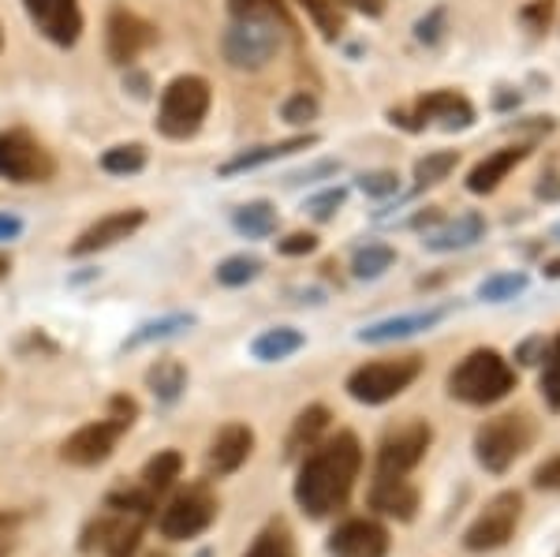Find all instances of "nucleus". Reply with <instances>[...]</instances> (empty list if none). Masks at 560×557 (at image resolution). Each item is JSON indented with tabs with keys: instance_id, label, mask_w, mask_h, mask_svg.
<instances>
[{
	"instance_id": "nucleus-5",
	"label": "nucleus",
	"mask_w": 560,
	"mask_h": 557,
	"mask_svg": "<svg viewBox=\"0 0 560 557\" xmlns=\"http://www.w3.org/2000/svg\"><path fill=\"white\" fill-rule=\"evenodd\" d=\"M210 83L202 76H179L173 83L165 86L161 94V105H158V131L165 139H191V135L202 131L206 124V113H210Z\"/></svg>"
},
{
	"instance_id": "nucleus-43",
	"label": "nucleus",
	"mask_w": 560,
	"mask_h": 557,
	"mask_svg": "<svg viewBox=\"0 0 560 557\" xmlns=\"http://www.w3.org/2000/svg\"><path fill=\"white\" fill-rule=\"evenodd\" d=\"M318 247V236L314 232H292V236H284L277 244L280 255H288V258H295V255H311V251Z\"/></svg>"
},
{
	"instance_id": "nucleus-31",
	"label": "nucleus",
	"mask_w": 560,
	"mask_h": 557,
	"mask_svg": "<svg viewBox=\"0 0 560 557\" xmlns=\"http://www.w3.org/2000/svg\"><path fill=\"white\" fill-rule=\"evenodd\" d=\"M396 263V251L388 244H366L363 251H355V258H351V274L359 277V281H374V277H382L385 269H393Z\"/></svg>"
},
{
	"instance_id": "nucleus-16",
	"label": "nucleus",
	"mask_w": 560,
	"mask_h": 557,
	"mask_svg": "<svg viewBox=\"0 0 560 557\" xmlns=\"http://www.w3.org/2000/svg\"><path fill=\"white\" fill-rule=\"evenodd\" d=\"M255 453V430L247 423H229L217 430V438L210 442V453H206V472L224 479V475H236L243 464Z\"/></svg>"
},
{
	"instance_id": "nucleus-44",
	"label": "nucleus",
	"mask_w": 560,
	"mask_h": 557,
	"mask_svg": "<svg viewBox=\"0 0 560 557\" xmlns=\"http://www.w3.org/2000/svg\"><path fill=\"white\" fill-rule=\"evenodd\" d=\"M535 487L538 490H560V453L549 456L546 464H538L535 468Z\"/></svg>"
},
{
	"instance_id": "nucleus-8",
	"label": "nucleus",
	"mask_w": 560,
	"mask_h": 557,
	"mask_svg": "<svg viewBox=\"0 0 560 557\" xmlns=\"http://www.w3.org/2000/svg\"><path fill=\"white\" fill-rule=\"evenodd\" d=\"M284 31H292V26L269 20H232V26L224 31V60L240 71L266 68L277 57Z\"/></svg>"
},
{
	"instance_id": "nucleus-10",
	"label": "nucleus",
	"mask_w": 560,
	"mask_h": 557,
	"mask_svg": "<svg viewBox=\"0 0 560 557\" xmlns=\"http://www.w3.org/2000/svg\"><path fill=\"white\" fill-rule=\"evenodd\" d=\"M52 173H57V161L31 131H0V179H8V184H45V179H52Z\"/></svg>"
},
{
	"instance_id": "nucleus-48",
	"label": "nucleus",
	"mask_w": 560,
	"mask_h": 557,
	"mask_svg": "<svg viewBox=\"0 0 560 557\" xmlns=\"http://www.w3.org/2000/svg\"><path fill=\"white\" fill-rule=\"evenodd\" d=\"M340 4L355 8V12H363V15H382L385 12V0H340Z\"/></svg>"
},
{
	"instance_id": "nucleus-2",
	"label": "nucleus",
	"mask_w": 560,
	"mask_h": 557,
	"mask_svg": "<svg viewBox=\"0 0 560 557\" xmlns=\"http://www.w3.org/2000/svg\"><path fill=\"white\" fill-rule=\"evenodd\" d=\"M153 494L142 487L113 490L105 498V513L90 520L83 532V550L102 557H135L142 543V527L153 513Z\"/></svg>"
},
{
	"instance_id": "nucleus-17",
	"label": "nucleus",
	"mask_w": 560,
	"mask_h": 557,
	"mask_svg": "<svg viewBox=\"0 0 560 557\" xmlns=\"http://www.w3.org/2000/svg\"><path fill=\"white\" fill-rule=\"evenodd\" d=\"M147 224V213L142 210H116V213H105V218H97L83 236L71 244V255L75 258H86V255H97V251L105 247H116L120 240L135 236V232Z\"/></svg>"
},
{
	"instance_id": "nucleus-53",
	"label": "nucleus",
	"mask_w": 560,
	"mask_h": 557,
	"mask_svg": "<svg viewBox=\"0 0 560 557\" xmlns=\"http://www.w3.org/2000/svg\"><path fill=\"white\" fill-rule=\"evenodd\" d=\"M150 557H165V554H150Z\"/></svg>"
},
{
	"instance_id": "nucleus-9",
	"label": "nucleus",
	"mask_w": 560,
	"mask_h": 557,
	"mask_svg": "<svg viewBox=\"0 0 560 557\" xmlns=\"http://www.w3.org/2000/svg\"><path fill=\"white\" fill-rule=\"evenodd\" d=\"M388 116L404 131H427L430 124H438L441 131H467L475 124V105L456 90H433L408 109H393Z\"/></svg>"
},
{
	"instance_id": "nucleus-7",
	"label": "nucleus",
	"mask_w": 560,
	"mask_h": 557,
	"mask_svg": "<svg viewBox=\"0 0 560 557\" xmlns=\"http://www.w3.org/2000/svg\"><path fill=\"white\" fill-rule=\"evenodd\" d=\"M422 374V356H396V359H374L348 374V397L359 404H385L411 390Z\"/></svg>"
},
{
	"instance_id": "nucleus-19",
	"label": "nucleus",
	"mask_w": 560,
	"mask_h": 557,
	"mask_svg": "<svg viewBox=\"0 0 560 557\" xmlns=\"http://www.w3.org/2000/svg\"><path fill=\"white\" fill-rule=\"evenodd\" d=\"M370 506L385 517L411 520L419 509V490L411 487L408 475H377L374 487H370Z\"/></svg>"
},
{
	"instance_id": "nucleus-22",
	"label": "nucleus",
	"mask_w": 560,
	"mask_h": 557,
	"mask_svg": "<svg viewBox=\"0 0 560 557\" xmlns=\"http://www.w3.org/2000/svg\"><path fill=\"white\" fill-rule=\"evenodd\" d=\"M523 158H527V147H504V150H497V154L482 158L471 173H467V192H475V195L497 192L501 179H509V173L520 165Z\"/></svg>"
},
{
	"instance_id": "nucleus-33",
	"label": "nucleus",
	"mask_w": 560,
	"mask_h": 557,
	"mask_svg": "<svg viewBox=\"0 0 560 557\" xmlns=\"http://www.w3.org/2000/svg\"><path fill=\"white\" fill-rule=\"evenodd\" d=\"M459 165V154L456 150H433V154L415 161V184L419 187H433L441 179H448V173Z\"/></svg>"
},
{
	"instance_id": "nucleus-51",
	"label": "nucleus",
	"mask_w": 560,
	"mask_h": 557,
	"mask_svg": "<svg viewBox=\"0 0 560 557\" xmlns=\"http://www.w3.org/2000/svg\"><path fill=\"white\" fill-rule=\"evenodd\" d=\"M198 557H213V550H198Z\"/></svg>"
},
{
	"instance_id": "nucleus-1",
	"label": "nucleus",
	"mask_w": 560,
	"mask_h": 557,
	"mask_svg": "<svg viewBox=\"0 0 560 557\" xmlns=\"http://www.w3.org/2000/svg\"><path fill=\"white\" fill-rule=\"evenodd\" d=\"M359 468H363V445H359V438L351 430H340L337 438L311 445L306 461L300 464V479H295L300 509L314 520L345 509L351 490H355Z\"/></svg>"
},
{
	"instance_id": "nucleus-45",
	"label": "nucleus",
	"mask_w": 560,
	"mask_h": 557,
	"mask_svg": "<svg viewBox=\"0 0 560 557\" xmlns=\"http://www.w3.org/2000/svg\"><path fill=\"white\" fill-rule=\"evenodd\" d=\"M441 31H445V12L438 8V12H430L427 20H419V26H415V38L433 45V42L441 38Z\"/></svg>"
},
{
	"instance_id": "nucleus-20",
	"label": "nucleus",
	"mask_w": 560,
	"mask_h": 557,
	"mask_svg": "<svg viewBox=\"0 0 560 557\" xmlns=\"http://www.w3.org/2000/svg\"><path fill=\"white\" fill-rule=\"evenodd\" d=\"M441 318H445V307L400 314V318H385V322H374V326L359 329V340H363V345H388V340H404V337L422 334V329H433Z\"/></svg>"
},
{
	"instance_id": "nucleus-28",
	"label": "nucleus",
	"mask_w": 560,
	"mask_h": 557,
	"mask_svg": "<svg viewBox=\"0 0 560 557\" xmlns=\"http://www.w3.org/2000/svg\"><path fill=\"white\" fill-rule=\"evenodd\" d=\"M232 224H236L240 236L247 240H266L277 232V210L269 202H247L232 213Z\"/></svg>"
},
{
	"instance_id": "nucleus-18",
	"label": "nucleus",
	"mask_w": 560,
	"mask_h": 557,
	"mask_svg": "<svg viewBox=\"0 0 560 557\" xmlns=\"http://www.w3.org/2000/svg\"><path fill=\"white\" fill-rule=\"evenodd\" d=\"M388 554V532L377 520L355 517L345 520L329 535V557H385Z\"/></svg>"
},
{
	"instance_id": "nucleus-12",
	"label": "nucleus",
	"mask_w": 560,
	"mask_h": 557,
	"mask_svg": "<svg viewBox=\"0 0 560 557\" xmlns=\"http://www.w3.org/2000/svg\"><path fill=\"white\" fill-rule=\"evenodd\" d=\"M217 520V498L198 483V487H187L184 494H176L165 509H161L158 532L168 538V543H184V538L202 535Z\"/></svg>"
},
{
	"instance_id": "nucleus-15",
	"label": "nucleus",
	"mask_w": 560,
	"mask_h": 557,
	"mask_svg": "<svg viewBox=\"0 0 560 557\" xmlns=\"http://www.w3.org/2000/svg\"><path fill=\"white\" fill-rule=\"evenodd\" d=\"M31 23L38 26V34H45L52 45L71 49L83 34V8L79 0H23Z\"/></svg>"
},
{
	"instance_id": "nucleus-13",
	"label": "nucleus",
	"mask_w": 560,
	"mask_h": 557,
	"mask_svg": "<svg viewBox=\"0 0 560 557\" xmlns=\"http://www.w3.org/2000/svg\"><path fill=\"white\" fill-rule=\"evenodd\" d=\"M433 442V430L422 419H411V423L388 430L377 445V475H408L422 464L427 449Z\"/></svg>"
},
{
	"instance_id": "nucleus-42",
	"label": "nucleus",
	"mask_w": 560,
	"mask_h": 557,
	"mask_svg": "<svg viewBox=\"0 0 560 557\" xmlns=\"http://www.w3.org/2000/svg\"><path fill=\"white\" fill-rule=\"evenodd\" d=\"M20 527H23L20 513H0V557H12L15 543H20Z\"/></svg>"
},
{
	"instance_id": "nucleus-52",
	"label": "nucleus",
	"mask_w": 560,
	"mask_h": 557,
	"mask_svg": "<svg viewBox=\"0 0 560 557\" xmlns=\"http://www.w3.org/2000/svg\"><path fill=\"white\" fill-rule=\"evenodd\" d=\"M0 49H4V31H0Z\"/></svg>"
},
{
	"instance_id": "nucleus-37",
	"label": "nucleus",
	"mask_w": 560,
	"mask_h": 557,
	"mask_svg": "<svg viewBox=\"0 0 560 557\" xmlns=\"http://www.w3.org/2000/svg\"><path fill=\"white\" fill-rule=\"evenodd\" d=\"M523 289H527V274H493L478 285V300L504 303V300H516Z\"/></svg>"
},
{
	"instance_id": "nucleus-39",
	"label": "nucleus",
	"mask_w": 560,
	"mask_h": 557,
	"mask_svg": "<svg viewBox=\"0 0 560 557\" xmlns=\"http://www.w3.org/2000/svg\"><path fill=\"white\" fill-rule=\"evenodd\" d=\"M280 116H284V124H311L318 116V97L300 90V94H292L280 105Z\"/></svg>"
},
{
	"instance_id": "nucleus-30",
	"label": "nucleus",
	"mask_w": 560,
	"mask_h": 557,
	"mask_svg": "<svg viewBox=\"0 0 560 557\" xmlns=\"http://www.w3.org/2000/svg\"><path fill=\"white\" fill-rule=\"evenodd\" d=\"M195 318L191 314H165V318L158 322H147V326H139L135 334L128 337V348H142L150 345V340H168V337H179L184 329H191Z\"/></svg>"
},
{
	"instance_id": "nucleus-11",
	"label": "nucleus",
	"mask_w": 560,
	"mask_h": 557,
	"mask_svg": "<svg viewBox=\"0 0 560 557\" xmlns=\"http://www.w3.org/2000/svg\"><path fill=\"white\" fill-rule=\"evenodd\" d=\"M523 520V494L516 490H504L497 494L490 506L475 517V524L464 532V546L471 554H490V550H501V546L512 543Z\"/></svg>"
},
{
	"instance_id": "nucleus-21",
	"label": "nucleus",
	"mask_w": 560,
	"mask_h": 557,
	"mask_svg": "<svg viewBox=\"0 0 560 557\" xmlns=\"http://www.w3.org/2000/svg\"><path fill=\"white\" fill-rule=\"evenodd\" d=\"M486 236V218L482 213H459L456 221H445L441 229L427 232V251H438V255H445V251H464L478 244V240Z\"/></svg>"
},
{
	"instance_id": "nucleus-40",
	"label": "nucleus",
	"mask_w": 560,
	"mask_h": 557,
	"mask_svg": "<svg viewBox=\"0 0 560 557\" xmlns=\"http://www.w3.org/2000/svg\"><path fill=\"white\" fill-rule=\"evenodd\" d=\"M345 206V187H329V192H322V195H314L311 202H306V210H311V218L314 221H329L332 213Z\"/></svg>"
},
{
	"instance_id": "nucleus-41",
	"label": "nucleus",
	"mask_w": 560,
	"mask_h": 557,
	"mask_svg": "<svg viewBox=\"0 0 560 557\" xmlns=\"http://www.w3.org/2000/svg\"><path fill=\"white\" fill-rule=\"evenodd\" d=\"M359 187H363L366 195H374V199H388V195H396V173H388V169L363 173L359 176Z\"/></svg>"
},
{
	"instance_id": "nucleus-26",
	"label": "nucleus",
	"mask_w": 560,
	"mask_h": 557,
	"mask_svg": "<svg viewBox=\"0 0 560 557\" xmlns=\"http://www.w3.org/2000/svg\"><path fill=\"white\" fill-rule=\"evenodd\" d=\"M325 430H329V408H325V404H311V408H303L292 423V434H288V456L318 445Z\"/></svg>"
},
{
	"instance_id": "nucleus-14",
	"label": "nucleus",
	"mask_w": 560,
	"mask_h": 557,
	"mask_svg": "<svg viewBox=\"0 0 560 557\" xmlns=\"http://www.w3.org/2000/svg\"><path fill=\"white\" fill-rule=\"evenodd\" d=\"M158 42V26L131 8H113L105 23V53L113 65H131Z\"/></svg>"
},
{
	"instance_id": "nucleus-23",
	"label": "nucleus",
	"mask_w": 560,
	"mask_h": 557,
	"mask_svg": "<svg viewBox=\"0 0 560 557\" xmlns=\"http://www.w3.org/2000/svg\"><path fill=\"white\" fill-rule=\"evenodd\" d=\"M318 142V135H295V139H284L277 142V147H255V150H243V154L229 158L221 165V176H240V173H250V169L258 165H269V161H280L288 154H295V150H306Z\"/></svg>"
},
{
	"instance_id": "nucleus-46",
	"label": "nucleus",
	"mask_w": 560,
	"mask_h": 557,
	"mask_svg": "<svg viewBox=\"0 0 560 557\" xmlns=\"http://www.w3.org/2000/svg\"><path fill=\"white\" fill-rule=\"evenodd\" d=\"M549 15H553V0H535L530 8H523V20L535 26V31H541V26L549 23Z\"/></svg>"
},
{
	"instance_id": "nucleus-6",
	"label": "nucleus",
	"mask_w": 560,
	"mask_h": 557,
	"mask_svg": "<svg viewBox=\"0 0 560 557\" xmlns=\"http://www.w3.org/2000/svg\"><path fill=\"white\" fill-rule=\"evenodd\" d=\"M530 442H535L530 419L523 416V411H504V416L486 419V423L475 430V461L482 464L486 472L504 475L523 453H527Z\"/></svg>"
},
{
	"instance_id": "nucleus-32",
	"label": "nucleus",
	"mask_w": 560,
	"mask_h": 557,
	"mask_svg": "<svg viewBox=\"0 0 560 557\" xmlns=\"http://www.w3.org/2000/svg\"><path fill=\"white\" fill-rule=\"evenodd\" d=\"M102 169L108 176H135L147 169V147L139 142H124V147H113L102 154Z\"/></svg>"
},
{
	"instance_id": "nucleus-50",
	"label": "nucleus",
	"mask_w": 560,
	"mask_h": 557,
	"mask_svg": "<svg viewBox=\"0 0 560 557\" xmlns=\"http://www.w3.org/2000/svg\"><path fill=\"white\" fill-rule=\"evenodd\" d=\"M546 277H553V281H557V277H560V258H553V263H546Z\"/></svg>"
},
{
	"instance_id": "nucleus-36",
	"label": "nucleus",
	"mask_w": 560,
	"mask_h": 557,
	"mask_svg": "<svg viewBox=\"0 0 560 557\" xmlns=\"http://www.w3.org/2000/svg\"><path fill=\"white\" fill-rule=\"evenodd\" d=\"M243 557H295V543H292V532H288L284 524H269L266 532H261L255 543H250V550Z\"/></svg>"
},
{
	"instance_id": "nucleus-29",
	"label": "nucleus",
	"mask_w": 560,
	"mask_h": 557,
	"mask_svg": "<svg viewBox=\"0 0 560 557\" xmlns=\"http://www.w3.org/2000/svg\"><path fill=\"white\" fill-rule=\"evenodd\" d=\"M295 4L311 15V23L318 26L325 42H337L340 34H345L348 15H345V4H340V0H295Z\"/></svg>"
},
{
	"instance_id": "nucleus-38",
	"label": "nucleus",
	"mask_w": 560,
	"mask_h": 557,
	"mask_svg": "<svg viewBox=\"0 0 560 557\" xmlns=\"http://www.w3.org/2000/svg\"><path fill=\"white\" fill-rule=\"evenodd\" d=\"M541 397L553 411H560V334L549 340V348L541 352Z\"/></svg>"
},
{
	"instance_id": "nucleus-49",
	"label": "nucleus",
	"mask_w": 560,
	"mask_h": 557,
	"mask_svg": "<svg viewBox=\"0 0 560 557\" xmlns=\"http://www.w3.org/2000/svg\"><path fill=\"white\" fill-rule=\"evenodd\" d=\"M8 274H12V258H8L4 251H0V281H4Z\"/></svg>"
},
{
	"instance_id": "nucleus-47",
	"label": "nucleus",
	"mask_w": 560,
	"mask_h": 557,
	"mask_svg": "<svg viewBox=\"0 0 560 557\" xmlns=\"http://www.w3.org/2000/svg\"><path fill=\"white\" fill-rule=\"evenodd\" d=\"M23 232V221L15 218V213H0V244H4V240H15Z\"/></svg>"
},
{
	"instance_id": "nucleus-25",
	"label": "nucleus",
	"mask_w": 560,
	"mask_h": 557,
	"mask_svg": "<svg viewBox=\"0 0 560 557\" xmlns=\"http://www.w3.org/2000/svg\"><path fill=\"white\" fill-rule=\"evenodd\" d=\"M147 385L158 404H176L187 390V367L176 363V359H158L147 371Z\"/></svg>"
},
{
	"instance_id": "nucleus-3",
	"label": "nucleus",
	"mask_w": 560,
	"mask_h": 557,
	"mask_svg": "<svg viewBox=\"0 0 560 557\" xmlns=\"http://www.w3.org/2000/svg\"><path fill=\"white\" fill-rule=\"evenodd\" d=\"M516 390V367L509 363L493 348H475L467 352L448 374V393L456 401L471 404V408H486V404L504 401Z\"/></svg>"
},
{
	"instance_id": "nucleus-24",
	"label": "nucleus",
	"mask_w": 560,
	"mask_h": 557,
	"mask_svg": "<svg viewBox=\"0 0 560 557\" xmlns=\"http://www.w3.org/2000/svg\"><path fill=\"white\" fill-rule=\"evenodd\" d=\"M303 345H306V337L300 334V329L277 326V329H266V334L255 337V345H250V356L261 359V363H280V359L300 352Z\"/></svg>"
},
{
	"instance_id": "nucleus-34",
	"label": "nucleus",
	"mask_w": 560,
	"mask_h": 557,
	"mask_svg": "<svg viewBox=\"0 0 560 557\" xmlns=\"http://www.w3.org/2000/svg\"><path fill=\"white\" fill-rule=\"evenodd\" d=\"M229 12L232 20H269V23L292 26L284 0H229Z\"/></svg>"
},
{
	"instance_id": "nucleus-35",
	"label": "nucleus",
	"mask_w": 560,
	"mask_h": 557,
	"mask_svg": "<svg viewBox=\"0 0 560 557\" xmlns=\"http://www.w3.org/2000/svg\"><path fill=\"white\" fill-rule=\"evenodd\" d=\"M258 274H261V258L232 255V258H224V263L217 266V285H224V289H243V285H250Z\"/></svg>"
},
{
	"instance_id": "nucleus-4",
	"label": "nucleus",
	"mask_w": 560,
	"mask_h": 557,
	"mask_svg": "<svg viewBox=\"0 0 560 557\" xmlns=\"http://www.w3.org/2000/svg\"><path fill=\"white\" fill-rule=\"evenodd\" d=\"M135 419H139V404H135L128 393H116V397L108 401V416L79 427L75 434L60 445V456H65L68 464H75V468H97V464H105L108 456L116 453V445H120V438L135 427Z\"/></svg>"
},
{
	"instance_id": "nucleus-27",
	"label": "nucleus",
	"mask_w": 560,
	"mask_h": 557,
	"mask_svg": "<svg viewBox=\"0 0 560 557\" xmlns=\"http://www.w3.org/2000/svg\"><path fill=\"white\" fill-rule=\"evenodd\" d=\"M179 468H184V456H179L176 449H165V453H158L147 461V468L139 475V487L158 498V494H165L179 479Z\"/></svg>"
}]
</instances>
